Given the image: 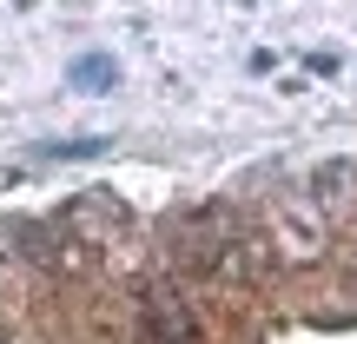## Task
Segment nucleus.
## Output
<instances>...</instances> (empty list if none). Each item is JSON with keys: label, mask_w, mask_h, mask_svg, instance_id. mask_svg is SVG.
Segmentation results:
<instances>
[{"label": "nucleus", "mask_w": 357, "mask_h": 344, "mask_svg": "<svg viewBox=\"0 0 357 344\" xmlns=\"http://www.w3.org/2000/svg\"><path fill=\"white\" fill-rule=\"evenodd\" d=\"M113 73H119L113 60H79L73 66V80H86V87H113Z\"/></svg>", "instance_id": "7ed1b4c3"}, {"label": "nucleus", "mask_w": 357, "mask_h": 344, "mask_svg": "<svg viewBox=\"0 0 357 344\" xmlns=\"http://www.w3.org/2000/svg\"><path fill=\"white\" fill-rule=\"evenodd\" d=\"M311 186H318L324 205H344V192H357V166H351V159H331V166H318Z\"/></svg>", "instance_id": "f03ea898"}, {"label": "nucleus", "mask_w": 357, "mask_h": 344, "mask_svg": "<svg viewBox=\"0 0 357 344\" xmlns=\"http://www.w3.org/2000/svg\"><path fill=\"white\" fill-rule=\"evenodd\" d=\"M146 324H153V344H199V324H192V318L172 305L166 292H159L153 305H146Z\"/></svg>", "instance_id": "f257e3e1"}]
</instances>
